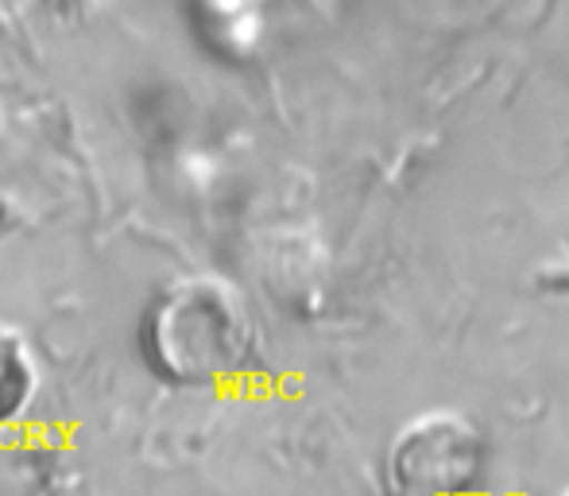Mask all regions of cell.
Returning a JSON list of instances; mask_svg holds the SVG:
<instances>
[{"label":"cell","mask_w":569,"mask_h":496,"mask_svg":"<svg viewBox=\"0 0 569 496\" xmlns=\"http://www.w3.org/2000/svg\"><path fill=\"white\" fill-rule=\"evenodd\" d=\"M143 354L171 384H213L248 357V323L226 287L210 279L174 284L143 318Z\"/></svg>","instance_id":"obj_1"},{"label":"cell","mask_w":569,"mask_h":496,"mask_svg":"<svg viewBox=\"0 0 569 496\" xmlns=\"http://www.w3.org/2000/svg\"><path fill=\"white\" fill-rule=\"evenodd\" d=\"M36 388L39 373L28 341L16 330H8V326H0V430L12 427L28 411V404L36 399Z\"/></svg>","instance_id":"obj_2"}]
</instances>
